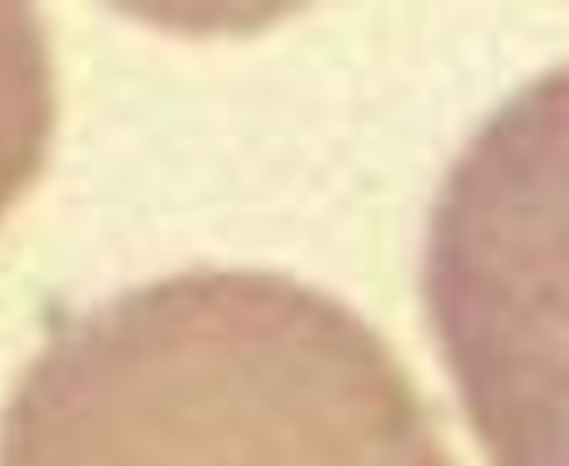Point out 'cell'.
I'll list each match as a JSON object with an SVG mask.
<instances>
[{
  "instance_id": "7a4b0ae2",
  "label": "cell",
  "mask_w": 569,
  "mask_h": 466,
  "mask_svg": "<svg viewBox=\"0 0 569 466\" xmlns=\"http://www.w3.org/2000/svg\"><path fill=\"white\" fill-rule=\"evenodd\" d=\"M52 125V87L31 10L0 2V216L36 175Z\"/></svg>"
},
{
  "instance_id": "6da1fadb",
  "label": "cell",
  "mask_w": 569,
  "mask_h": 466,
  "mask_svg": "<svg viewBox=\"0 0 569 466\" xmlns=\"http://www.w3.org/2000/svg\"><path fill=\"white\" fill-rule=\"evenodd\" d=\"M426 276L439 338L489 443L515 435L518 406L555 435L568 358L565 72L519 93L459 156L431 220Z\"/></svg>"
}]
</instances>
